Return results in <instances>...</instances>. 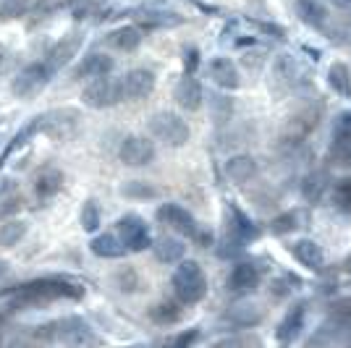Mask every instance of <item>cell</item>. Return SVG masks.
Here are the masks:
<instances>
[{
  "label": "cell",
  "mask_w": 351,
  "mask_h": 348,
  "mask_svg": "<svg viewBox=\"0 0 351 348\" xmlns=\"http://www.w3.org/2000/svg\"><path fill=\"white\" fill-rule=\"evenodd\" d=\"M84 288H79L76 283L69 280H60V277H45V280H34L27 283L19 290L11 293L8 306L11 309H34V306L53 304L58 299H82Z\"/></svg>",
  "instance_id": "obj_1"
},
{
  "label": "cell",
  "mask_w": 351,
  "mask_h": 348,
  "mask_svg": "<svg viewBox=\"0 0 351 348\" xmlns=\"http://www.w3.org/2000/svg\"><path fill=\"white\" fill-rule=\"evenodd\" d=\"M171 286H173L176 299L181 304H199L207 296V277L205 270L199 267V262H181L173 270V277H171Z\"/></svg>",
  "instance_id": "obj_2"
},
{
  "label": "cell",
  "mask_w": 351,
  "mask_h": 348,
  "mask_svg": "<svg viewBox=\"0 0 351 348\" xmlns=\"http://www.w3.org/2000/svg\"><path fill=\"white\" fill-rule=\"evenodd\" d=\"M82 100H84V105L92 108V110L116 108L121 100H126V97H123V76H121V79H118V76H110V73L95 76L87 87H84V92H82Z\"/></svg>",
  "instance_id": "obj_3"
},
{
  "label": "cell",
  "mask_w": 351,
  "mask_h": 348,
  "mask_svg": "<svg viewBox=\"0 0 351 348\" xmlns=\"http://www.w3.org/2000/svg\"><path fill=\"white\" fill-rule=\"evenodd\" d=\"M149 134L168 147H184L191 136L189 123L176 113H168V110H160L149 118Z\"/></svg>",
  "instance_id": "obj_4"
},
{
  "label": "cell",
  "mask_w": 351,
  "mask_h": 348,
  "mask_svg": "<svg viewBox=\"0 0 351 348\" xmlns=\"http://www.w3.org/2000/svg\"><path fill=\"white\" fill-rule=\"evenodd\" d=\"M45 340H58V343H69V346H84V343H97V338L92 335V327H89L84 319L79 317H66L58 319L53 325L45 327Z\"/></svg>",
  "instance_id": "obj_5"
},
{
  "label": "cell",
  "mask_w": 351,
  "mask_h": 348,
  "mask_svg": "<svg viewBox=\"0 0 351 348\" xmlns=\"http://www.w3.org/2000/svg\"><path fill=\"white\" fill-rule=\"evenodd\" d=\"M79 110L63 108V110H50L43 116V134H47L53 142H69L79 131Z\"/></svg>",
  "instance_id": "obj_6"
},
{
  "label": "cell",
  "mask_w": 351,
  "mask_h": 348,
  "mask_svg": "<svg viewBox=\"0 0 351 348\" xmlns=\"http://www.w3.org/2000/svg\"><path fill=\"white\" fill-rule=\"evenodd\" d=\"M50 76H53V69L45 60L43 63H29L27 69H21V71L16 73V79L11 82V92H14L16 97H21V100L34 97L40 89H45V84L50 82Z\"/></svg>",
  "instance_id": "obj_7"
},
{
  "label": "cell",
  "mask_w": 351,
  "mask_h": 348,
  "mask_svg": "<svg viewBox=\"0 0 351 348\" xmlns=\"http://www.w3.org/2000/svg\"><path fill=\"white\" fill-rule=\"evenodd\" d=\"M155 155H158L155 145L147 136H142V134L126 136L121 142V147H118V160L123 165H129V168H145V165H149L155 160Z\"/></svg>",
  "instance_id": "obj_8"
},
{
  "label": "cell",
  "mask_w": 351,
  "mask_h": 348,
  "mask_svg": "<svg viewBox=\"0 0 351 348\" xmlns=\"http://www.w3.org/2000/svg\"><path fill=\"white\" fill-rule=\"evenodd\" d=\"M155 218H158V223L168 225L171 231L181 233V236L194 238V236L199 233V225H197L194 215H191L186 207H181V204H176V202L160 204V207H158V212H155Z\"/></svg>",
  "instance_id": "obj_9"
},
{
  "label": "cell",
  "mask_w": 351,
  "mask_h": 348,
  "mask_svg": "<svg viewBox=\"0 0 351 348\" xmlns=\"http://www.w3.org/2000/svg\"><path fill=\"white\" fill-rule=\"evenodd\" d=\"M118 236H121V241L126 244L129 251H145V249H152V236H149V228H147V223L139 215H123V218L118 220Z\"/></svg>",
  "instance_id": "obj_10"
},
{
  "label": "cell",
  "mask_w": 351,
  "mask_h": 348,
  "mask_svg": "<svg viewBox=\"0 0 351 348\" xmlns=\"http://www.w3.org/2000/svg\"><path fill=\"white\" fill-rule=\"evenodd\" d=\"M173 100H176V105H178L181 110H186V113H197V110L202 108L205 92H202V84L194 79V73H186V76L176 84Z\"/></svg>",
  "instance_id": "obj_11"
},
{
  "label": "cell",
  "mask_w": 351,
  "mask_h": 348,
  "mask_svg": "<svg viewBox=\"0 0 351 348\" xmlns=\"http://www.w3.org/2000/svg\"><path fill=\"white\" fill-rule=\"evenodd\" d=\"M158 84L155 71L149 69H132L123 76V97L126 100H145L152 95V89Z\"/></svg>",
  "instance_id": "obj_12"
},
{
  "label": "cell",
  "mask_w": 351,
  "mask_h": 348,
  "mask_svg": "<svg viewBox=\"0 0 351 348\" xmlns=\"http://www.w3.org/2000/svg\"><path fill=\"white\" fill-rule=\"evenodd\" d=\"M330 158L336 160L338 165L351 168V113L336 121V129H333V147H330Z\"/></svg>",
  "instance_id": "obj_13"
},
{
  "label": "cell",
  "mask_w": 351,
  "mask_h": 348,
  "mask_svg": "<svg viewBox=\"0 0 351 348\" xmlns=\"http://www.w3.org/2000/svg\"><path fill=\"white\" fill-rule=\"evenodd\" d=\"M260 283H263V273L252 262H239V264H234V270L228 275V290L231 293H252Z\"/></svg>",
  "instance_id": "obj_14"
},
{
  "label": "cell",
  "mask_w": 351,
  "mask_h": 348,
  "mask_svg": "<svg viewBox=\"0 0 351 348\" xmlns=\"http://www.w3.org/2000/svg\"><path fill=\"white\" fill-rule=\"evenodd\" d=\"M289 251H291V257L302 267H307V270H312V273H320L322 267H325V254H322L320 244H315L312 238H299V241H293L291 247H289Z\"/></svg>",
  "instance_id": "obj_15"
},
{
  "label": "cell",
  "mask_w": 351,
  "mask_h": 348,
  "mask_svg": "<svg viewBox=\"0 0 351 348\" xmlns=\"http://www.w3.org/2000/svg\"><path fill=\"white\" fill-rule=\"evenodd\" d=\"M304 317H307V304L302 301V304H293L289 312H286V317L280 319L278 330H276V338H278V343L283 346H289L293 343L299 333H302V327H304Z\"/></svg>",
  "instance_id": "obj_16"
},
{
  "label": "cell",
  "mask_w": 351,
  "mask_h": 348,
  "mask_svg": "<svg viewBox=\"0 0 351 348\" xmlns=\"http://www.w3.org/2000/svg\"><path fill=\"white\" fill-rule=\"evenodd\" d=\"M257 173H260V165L252 155H234L226 162V175H228V181H234L236 186H244L249 181H254Z\"/></svg>",
  "instance_id": "obj_17"
},
{
  "label": "cell",
  "mask_w": 351,
  "mask_h": 348,
  "mask_svg": "<svg viewBox=\"0 0 351 348\" xmlns=\"http://www.w3.org/2000/svg\"><path fill=\"white\" fill-rule=\"evenodd\" d=\"M79 47H82V37H79V34H69V37L58 40V42L47 50L45 63H47L53 71H58V69H63L66 63H71V58L79 53Z\"/></svg>",
  "instance_id": "obj_18"
},
{
  "label": "cell",
  "mask_w": 351,
  "mask_h": 348,
  "mask_svg": "<svg viewBox=\"0 0 351 348\" xmlns=\"http://www.w3.org/2000/svg\"><path fill=\"white\" fill-rule=\"evenodd\" d=\"M63 184H66L63 171L47 165V168H43L40 173L34 175V194H37V199H43V202L45 199H53L56 194H60Z\"/></svg>",
  "instance_id": "obj_19"
},
{
  "label": "cell",
  "mask_w": 351,
  "mask_h": 348,
  "mask_svg": "<svg viewBox=\"0 0 351 348\" xmlns=\"http://www.w3.org/2000/svg\"><path fill=\"white\" fill-rule=\"evenodd\" d=\"M228 233L239 238L241 244H247V241H254V238H260V228L254 225V220L249 218L247 212H241L236 204H231V210H228Z\"/></svg>",
  "instance_id": "obj_20"
},
{
  "label": "cell",
  "mask_w": 351,
  "mask_h": 348,
  "mask_svg": "<svg viewBox=\"0 0 351 348\" xmlns=\"http://www.w3.org/2000/svg\"><path fill=\"white\" fill-rule=\"evenodd\" d=\"M210 79L218 84L220 89H239L241 84V73H239V66L228 58H215L210 60Z\"/></svg>",
  "instance_id": "obj_21"
},
{
  "label": "cell",
  "mask_w": 351,
  "mask_h": 348,
  "mask_svg": "<svg viewBox=\"0 0 351 348\" xmlns=\"http://www.w3.org/2000/svg\"><path fill=\"white\" fill-rule=\"evenodd\" d=\"M113 66H116V60L110 58L108 53H89V55H84L82 63L76 66L73 76H76V79H95V76L110 73Z\"/></svg>",
  "instance_id": "obj_22"
},
{
  "label": "cell",
  "mask_w": 351,
  "mask_h": 348,
  "mask_svg": "<svg viewBox=\"0 0 351 348\" xmlns=\"http://www.w3.org/2000/svg\"><path fill=\"white\" fill-rule=\"evenodd\" d=\"M89 249H92V254L100 257V260H118V257H123V254L129 251L118 233H100V236H95Z\"/></svg>",
  "instance_id": "obj_23"
},
{
  "label": "cell",
  "mask_w": 351,
  "mask_h": 348,
  "mask_svg": "<svg viewBox=\"0 0 351 348\" xmlns=\"http://www.w3.org/2000/svg\"><path fill=\"white\" fill-rule=\"evenodd\" d=\"M293 8H296V16L312 27V29H325L328 27V8L322 5L320 0H296L293 3Z\"/></svg>",
  "instance_id": "obj_24"
},
{
  "label": "cell",
  "mask_w": 351,
  "mask_h": 348,
  "mask_svg": "<svg viewBox=\"0 0 351 348\" xmlns=\"http://www.w3.org/2000/svg\"><path fill=\"white\" fill-rule=\"evenodd\" d=\"M226 317L231 319V325L236 327H254L260 325L265 317L263 306L260 304H252V301H239V304L228 306V314Z\"/></svg>",
  "instance_id": "obj_25"
},
{
  "label": "cell",
  "mask_w": 351,
  "mask_h": 348,
  "mask_svg": "<svg viewBox=\"0 0 351 348\" xmlns=\"http://www.w3.org/2000/svg\"><path fill=\"white\" fill-rule=\"evenodd\" d=\"M152 251H155L158 262H162V264H176V262L184 260L186 247H184V241L176 238V236H160L158 241H152Z\"/></svg>",
  "instance_id": "obj_26"
},
{
  "label": "cell",
  "mask_w": 351,
  "mask_h": 348,
  "mask_svg": "<svg viewBox=\"0 0 351 348\" xmlns=\"http://www.w3.org/2000/svg\"><path fill=\"white\" fill-rule=\"evenodd\" d=\"M142 29L139 27H132V24H126V27H118L108 34V45L110 47H116L121 53H134L139 45H142Z\"/></svg>",
  "instance_id": "obj_27"
},
{
  "label": "cell",
  "mask_w": 351,
  "mask_h": 348,
  "mask_svg": "<svg viewBox=\"0 0 351 348\" xmlns=\"http://www.w3.org/2000/svg\"><path fill=\"white\" fill-rule=\"evenodd\" d=\"M304 220H307V215H304L302 210L280 212V215H276V218L270 220V233H276V236H286V233L302 228V225H304Z\"/></svg>",
  "instance_id": "obj_28"
},
{
  "label": "cell",
  "mask_w": 351,
  "mask_h": 348,
  "mask_svg": "<svg viewBox=\"0 0 351 348\" xmlns=\"http://www.w3.org/2000/svg\"><path fill=\"white\" fill-rule=\"evenodd\" d=\"M40 131H43V116H40V118H32L29 123H27L24 129L19 131L14 139H11V145L5 147V152H3V158H0V165H3V162H5L8 158H11V155H14L19 147L29 145V139H34V136H37Z\"/></svg>",
  "instance_id": "obj_29"
},
{
  "label": "cell",
  "mask_w": 351,
  "mask_h": 348,
  "mask_svg": "<svg viewBox=\"0 0 351 348\" xmlns=\"http://www.w3.org/2000/svg\"><path fill=\"white\" fill-rule=\"evenodd\" d=\"M328 84L341 97H351V71L346 63H333L328 69Z\"/></svg>",
  "instance_id": "obj_30"
},
{
  "label": "cell",
  "mask_w": 351,
  "mask_h": 348,
  "mask_svg": "<svg viewBox=\"0 0 351 348\" xmlns=\"http://www.w3.org/2000/svg\"><path fill=\"white\" fill-rule=\"evenodd\" d=\"M328 186H330L328 173H325V171H315V173H309L307 178H304L302 194H304L307 202H317V199H322V194L328 191Z\"/></svg>",
  "instance_id": "obj_31"
},
{
  "label": "cell",
  "mask_w": 351,
  "mask_h": 348,
  "mask_svg": "<svg viewBox=\"0 0 351 348\" xmlns=\"http://www.w3.org/2000/svg\"><path fill=\"white\" fill-rule=\"evenodd\" d=\"M139 21L145 24L147 29H171V27H178L184 24V18L178 14H168V11H145L139 16Z\"/></svg>",
  "instance_id": "obj_32"
},
{
  "label": "cell",
  "mask_w": 351,
  "mask_h": 348,
  "mask_svg": "<svg viewBox=\"0 0 351 348\" xmlns=\"http://www.w3.org/2000/svg\"><path fill=\"white\" fill-rule=\"evenodd\" d=\"M149 317L158 325H176L178 319L184 317V309L176 304V301H160L149 309Z\"/></svg>",
  "instance_id": "obj_33"
},
{
  "label": "cell",
  "mask_w": 351,
  "mask_h": 348,
  "mask_svg": "<svg viewBox=\"0 0 351 348\" xmlns=\"http://www.w3.org/2000/svg\"><path fill=\"white\" fill-rule=\"evenodd\" d=\"M24 236H27V223L24 220H8V223L0 225V247L14 249Z\"/></svg>",
  "instance_id": "obj_34"
},
{
  "label": "cell",
  "mask_w": 351,
  "mask_h": 348,
  "mask_svg": "<svg viewBox=\"0 0 351 348\" xmlns=\"http://www.w3.org/2000/svg\"><path fill=\"white\" fill-rule=\"evenodd\" d=\"M79 220H82V228L87 233H95L100 225H103V212H100V204L95 202V199H87L84 202V207H82V215H79Z\"/></svg>",
  "instance_id": "obj_35"
},
{
  "label": "cell",
  "mask_w": 351,
  "mask_h": 348,
  "mask_svg": "<svg viewBox=\"0 0 351 348\" xmlns=\"http://www.w3.org/2000/svg\"><path fill=\"white\" fill-rule=\"evenodd\" d=\"M121 194L126 199H155L160 191L155 189V186H149L147 181H129V184L121 186Z\"/></svg>",
  "instance_id": "obj_36"
},
{
  "label": "cell",
  "mask_w": 351,
  "mask_h": 348,
  "mask_svg": "<svg viewBox=\"0 0 351 348\" xmlns=\"http://www.w3.org/2000/svg\"><path fill=\"white\" fill-rule=\"evenodd\" d=\"M116 286L118 290H123V293H134V290L142 288V275L134 270V267H121L116 273Z\"/></svg>",
  "instance_id": "obj_37"
},
{
  "label": "cell",
  "mask_w": 351,
  "mask_h": 348,
  "mask_svg": "<svg viewBox=\"0 0 351 348\" xmlns=\"http://www.w3.org/2000/svg\"><path fill=\"white\" fill-rule=\"evenodd\" d=\"M333 202L338 210H343L346 215H351V178L338 181L336 189H333Z\"/></svg>",
  "instance_id": "obj_38"
},
{
  "label": "cell",
  "mask_w": 351,
  "mask_h": 348,
  "mask_svg": "<svg viewBox=\"0 0 351 348\" xmlns=\"http://www.w3.org/2000/svg\"><path fill=\"white\" fill-rule=\"evenodd\" d=\"M210 108H213V116L218 121H228L231 113H234V102L223 95H210Z\"/></svg>",
  "instance_id": "obj_39"
},
{
  "label": "cell",
  "mask_w": 351,
  "mask_h": 348,
  "mask_svg": "<svg viewBox=\"0 0 351 348\" xmlns=\"http://www.w3.org/2000/svg\"><path fill=\"white\" fill-rule=\"evenodd\" d=\"M29 0H3L0 3V18H19L27 14Z\"/></svg>",
  "instance_id": "obj_40"
},
{
  "label": "cell",
  "mask_w": 351,
  "mask_h": 348,
  "mask_svg": "<svg viewBox=\"0 0 351 348\" xmlns=\"http://www.w3.org/2000/svg\"><path fill=\"white\" fill-rule=\"evenodd\" d=\"M273 71H276L280 82H291L293 73H296V63H293L291 55H278L276 63H273Z\"/></svg>",
  "instance_id": "obj_41"
},
{
  "label": "cell",
  "mask_w": 351,
  "mask_h": 348,
  "mask_svg": "<svg viewBox=\"0 0 351 348\" xmlns=\"http://www.w3.org/2000/svg\"><path fill=\"white\" fill-rule=\"evenodd\" d=\"M263 340L260 338H254V335H244V338H226V340H218L220 348H236V346H260Z\"/></svg>",
  "instance_id": "obj_42"
},
{
  "label": "cell",
  "mask_w": 351,
  "mask_h": 348,
  "mask_svg": "<svg viewBox=\"0 0 351 348\" xmlns=\"http://www.w3.org/2000/svg\"><path fill=\"white\" fill-rule=\"evenodd\" d=\"M197 63H199V53H197V47H186V50H184V66H186V73H194Z\"/></svg>",
  "instance_id": "obj_43"
},
{
  "label": "cell",
  "mask_w": 351,
  "mask_h": 348,
  "mask_svg": "<svg viewBox=\"0 0 351 348\" xmlns=\"http://www.w3.org/2000/svg\"><path fill=\"white\" fill-rule=\"evenodd\" d=\"M197 338H199V333L197 330H191V333H184V335H178L173 340V346H191V343H197Z\"/></svg>",
  "instance_id": "obj_44"
},
{
  "label": "cell",
  "mask_w": 351,
  "mask_h": 348,
  "mask_svg": "<svg viewBox=\"0 0 351 348\" xmlns=\"http://www.w3.org/2000/svg\"><path fill=\"white\" fill-rule=\"evenodd\" d=\"M8 66H11V53L5 47H0V76L8 71Z\"/></svg>",
  "instance_id": "obj_45"
},
{
  "label": "cell",
  "mask_w": 351,
  "mask_h": 348,
  "mask_svg": "<svg viewBox=\"0 0 351 348\" xmlns=\"http://www.w3.org/2000/svg\"><path fill=\"white\" fill-rule=\"evenodd\" d=\"M330 3H336L338 8H346V11H351V0H330Z\"/></svg>",
  "instance_id": "obj_46"
},
{
  "label": "cell",
  "mask_w": 351,
  "mask_h": 348,
  "mask_svg": "<svg viewBox=\"0 0 351 348\" xmlns=\"http://www.w3.org/2000/svg\"><path fill=\"white\" fill-rule=\"evenodd\" d=\"M343 267H346V270H349V273H351V257H349V260H346V262H343Z\"/></svg>",
  "instance_id": "obj_47"
},
{
  "label": "cell",
  "mask_w": 351,
  "mask_h": 348,
  "mask_svg": "<svg viewBox=\"0 0 351 348\" xmlns=\"http://www.w3.org/2000/svg\"><path fill=\"white\" fill-rule=\"evenodd\" d=\"M69 3H82V5H84V3H87V0H69Z\"/></svg>",
  "instance_id": "obj_48"
}]
</instances>
